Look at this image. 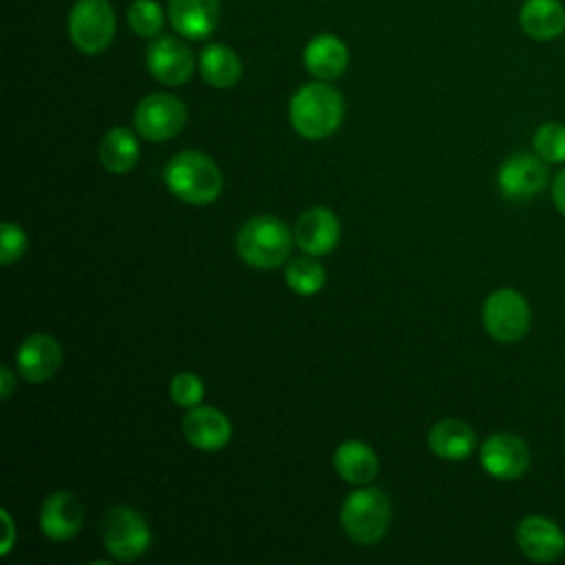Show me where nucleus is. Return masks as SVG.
<instances>
[{
    "label": "nucleus",
    "mask_w": 565,
    "mask_h": 565,
    "mask_svg": "<svg viewBox=\"0 0 565 565\" xmlns=\"http://www.w3.org/2000/svg\"><path fill=\"white\" fill-rule=\"evenodd\" d=\"M342 119L344 99L322 79L300 86L289 102V121L305 139H324L333 135Z\"/></svg>",
    "instance_id": "obj_1"
},
{
    "label": "nucleus",
    "mask_w": 565,
    "mask_h": 565,
    "mask_svg": "<svg viewBox=\"0 0 565 565\" xmlns=\"http://www.w3.org/2000/svg\"><path fill=\"white\" fill-rule=\"evenodd\" d=\"M168 190L192 205H205L218 199L223 190V174L218 166L203 152L183 150L174 154L163 170Z\"/></svg>",
    "instance_id": "obj_2"
},
{
    "label": "nucleus",
    "mask_w": 565,
    "mask_h": 565,
    "mask_svg": "<svg viewBox=\"0 0 565 565\" xmlns=\"http://www.w3.org/2000/svg\"><path fill=\"white\" fill-rule=\"evenodd\" d=\"M291 245V230L276 216H254L236 236L238 256L256 269H278L287 260Z\"/></svg>",
    "instance_id": "obj_3"
},
{
    "label": "nucleus",
    "mask_w": 565,
    "mask_h": 565,
    "mask_svg": "<svg viewBox=\"0 0 565 565\" xmlns=\"http://www.w3.org/2000/svg\"><path fill=\"white\" fill-rule=\"evenodd\" d=\"M391 521V501L375 486H362L351 492L340 510L344 534L362 545L377 543Z\"/></svg>",
    "instance_id": "obj_4"
},
{
    "label": "nucleus",
    "mask_w": 565,
    "mask_h": 565,
    "mask_svg": "<svg viewBox=\"0 0 565 565\" xmlns=\"http://www.w3.org/2000/svg\"><path fill=\"white\" fill-rule=\"evenodd\" d=\"M115 11L108 0H77L68 11V38L86 55L108 49L115 35Z\"/></svg>",
    "instance_id": "obj_5"
},
{
    "label": "nucleus",
    "mask_w": 565,
    "mask_h": 565,
    "mask_svg": "<svg viewBox=\"0 0 565 565\" xmlns=\"http://www.w3.org/2000/svg\"><path fill=\"white\" fill-rule=\"evenodd\" d=\"M102 541L115 561L128 563L150 547L152 534L141 512L130 505H115L104 516Z\"/></svg>",
    "instance_id": "obj_6"
},
{
    "label": "nucleus",
    "mask_w": 565,
    "mask_h": 565,
    "mask_svg": "<svg viewBox=\"0 0 565 565\" xmlns=\"http://www.w3.org/2000/svg\"><path fill=\"white\" fill-rule=\"evenodd\" d=\"M483 327L486 331L503 344L519 342L530 329V305L514 289H497L483 302Z\"/></svg>",
    "instance_id": "obj_7"
},
{
    "label": "nucleus",
    "mask_w": 565,
    "mask_h": 565,
    "mask_svg": "<svg viewBox=\"0 0 565 565\" xmlns=\"http://www.w3.org/2000/svg\"><path fill=\"white\" fill-rule=\"evenodd\" d=\"M185 121V104L170 93H150L135 108V128L148 141H168L177 137Z\"/></svg>",
    "instance_id": "obj_8"
},
{
    "label": "nucleus",
    "mask_w": 565,
    "mask_h": 565,
    "mask_svg": "<svg viewBox=\"0 0 565 565\" xmlns=\"http://www.w3.org/2000/svg\"><path fill=\"white\" fill-rule=\"evenodd\" d=\"M146 64L154 79L166 86L185 84L194 73L190 46L174 35H157L146 49Z\"/></svg>",
    "instance_id": "obj_9"
},
{
    "label": "nucleus",
    "mask_w": 565,
    "mask_h": 565,
    "mask_svg": "<svg viewBox=\"0 0 565 565\" xmlns=\"http://www.w3.org/2000/svg\"><path fill=\"white\" fill-rule=\"evenodd\" d=\"M547 168L539 154L516 152L499 166L497 185L505 199L527 201L547 185Z\"/></svg>",
    "instance_id": "obj_10"
},
{
    "label": "nucleus",
    "mask_w": 565,
    "mask_h": 565,
    "mask_svg": "<svg viewBox=\"0 0 565 565\" xmlns=\"http://www.w3.org/2000/svg\"><path fill=\"white\" fill-rule=\"evenodd\" d=\"M481 468L501 481H512L525 475L530 468V448L527 444L512 433L490 435L479 450Z\"/></svg>",
    "instance_id": "obj_11"
},
{
    "label": "nucleus",
    "mask_w": 565,
    "mask_h": 565,
    "mask_svg": "<svg viewBox=\"0 0 565 565\" xmlns=\"http://www.w3.org/2000/svg\"><path fill=\"white\" fill-rule=\"evenodd\" d=\"M62 364V347L49 333L26 335L15 351V369L26 382H46Z\"/></svg>",
    "instance_id": "obj_12"
},
{
    "label": "nucleus",
    "mask_w": 565,
    "mask_h": 565,
    "mask_svg": "<svg viewBox=\"0 0 565 565\" xmlns=\"http://www.w3.org/2000/svg\"><path fill=\"white\" fill-rule=\"evenodd\" d=\"M516 545L530 561L552 563L565 552V536L547 516L530 514L516 527Z\"/></svg>",
    "instance_id": "obj_13"
},
{
    "label": "nucleus",
    "mask_w": 565,
    "mask_h": 565,
    "mask_svg": "<svg viewBox=\"0 0 565 565\" xmlns=\"http://www.w3.org/2000/svg\"><path fill=\"white\" fill-rule=\"evenodd\" d=\"M294 241L311 256L329 254L340 241V221L329 207H309L294 225Z\"/></svg>",
    "instance_id": "obj_14"
},
{
    "label": "nucleus",
    "mask_w": 565,
    "mask_h": 565,
    "mask_svg": "<svg viewBox=\"0 0 565 565\" xmlns=\"http://www.w3.org/2000/svg\"><path fill=\"white\" fill-rule=\"evenodd\" d=\"M84 523V508L68 490L49 494L40 510V530L51 541H68L77 536Z\"/></svg>",
    "instance_id": "obj_15"
},
{
    "label": "nucleus",
    "mask_w": 565,
    "mask_h": 565,
    "mask_svg": "<svg viewBox=\"0 0 565 565\" xmlns=\"http://www.w3.org/2000/svg\"><path fill=\"white\" fill-rule=\"evenodd\" d=\"M181 428H183L185 439L194 448L205 450V452L221 450L223 446H227V441L232 437L230 419L214 406L188 408Z\"/></svg>",
    "instance_id": "obj_16"
},
{
    "label": "nucleus",
    "mask_w": 565,
    "mask_h": 565,
    "mask_svg": "<svg viewBox=\"0 0 565 565\" xmlns=\"http://www.w3.org/2000/svg\"><path fill=\"white\" fill-rule=\"evenodd\" d=\"M218 0H168V20L185 40H207L218 22Z\"/></svg>",
    "instance_id": "obj_17"
},
{
    "label": "nucleus",
    "mask_w": 565,
    "mask_h": 565,
    "mask_svg": "<svg viewBox=\"0 0 565 565\" xmlns=\"http://www.w3.org/2000/svg\"><path fill=\"white\" fill-rule=\"evenodd\" d=\"M305 68L322 82L340 77L349 66V49L333 33L313 35L302 49Z\"/></svg>",
    "instance_id": "obj_18"
},
{
    "label": "nucleus",
    "mask_w": 565,
    "mask_h": 565,
    "mask_svg": "<svg viewBox=\"0 0 565 565\" xmlns=\"http://www.w3.org/2000/svg\"><path fill=\"white\" fill-rule=\"evenodd\" d=\"M333 466L338 475L353 486L371 483L380 470L375 450L360 439L342 441L333 452Z\"/></svg>",
    "instance_id": "obj_19"
},
{
    "label": "nucleus",
    "mask_w": 565,
    "mask_h": 565,
    "mask_svg": "<svg viewBox=\"0 0 565 565\" xmlns=\"http://www.w3.org/2000/svg\"><path fill=\"white\" fill-rule=\"evenodd\" d=\"M477 444L475 430L455 417L437 422L428 433L430 450L446 461H463L472 455Z\"/></svg>",
    "instance_id": "obj_20"
},
{
    "label": "nucleus",
    "mask_w": 565,
    "mask_h": 565,
    "mask_svg": "<svg viewBox=\"0 0 565 565\" xmlns=\"http://www.w3.org/2000/svg\"><path fill=\"white\" fill-rule=\"evenodd\" d=\"M519 24L532 40H554L565 31V9L558 0H525L519 11Z\"/></svg>",
    "instance_id": "obj_21"
},
{
    "label": "nucleus",
    "mask_w": 565,
    "mask_h": 565,
    "mask_svg": "<svg viewBox=\"0 0 565 565\" xmlns=\"http://www.w3.org/2000/svg\"><path fill=\"white\" fill-rule=\"evenodd\" d=\"M199 71H201V77L210 86L232 88L243 75V64H241V57L236 55L234 49L216 42V44H207L201 51Z\"/></svg>",
    "instance_id": "obj_22"
},
{
    "label": "nucleus",
    "mask_w": 565,
    "mask_h": 565,
    "mask_svg": "<svg viewBox=\"0 0 565 565\" xmlns=\"http://www.w3.org/2000/svg\"><path fill=\"white\" fill-rule=\"evenodd\" d=\"M139 159V141L124 126L110 128L99 143V161L113 174H126Z\"/></svg>",
    "instance_id": "obj_23"
},
{
    "label": "nucleus",
    "mask_w": 565,
    "mask_h": 565,
    "mask_svg": "<svg viewBox=\"0 0 565 565\" xmlns=\"http://www.w3.org/2000/svg\"><path fill=\"white\" fill-rule=\"evenodd\" d=\"M327 274L318 260L309 256L296 258L285 267V282L298 296H313L324 287Z\"/></svg>",
    "instance_id": "obj_24"
},
{
    "label": "nucleus",
    "mask_w": 565,
    "mask_h": 565,
    "mask_svg": "<svg viewBox=\"0 0 565 565\" xmlns=\"http://www.w3.org/2000/svg\"><path fill=\"white\" fill-rule=\"evenodd\" d=\"M128 26L139 38H157L163 29V9L157 0H132L128 7Z\"/></svg>",
    "instance_id": "obj_25"
},
{
    "label": "nucleus",
    "mask_w": 565,
    "mask_h": 565,
    "mask_svg": "<svg viewBox=\"0 0 565 565\" xmlns=\"http://www.w3.org/2000/svg\"><path fill=\"white\" fill-rule=\"evenodd\" d=\"M534 152L547 163H565V124L547 121L532 139Z\"/></svg>",
    "instance_id": "obj_26"
},
{
    "label": "nucleus",
    "mask_w": 565,
    "mask_h": 565,
    "mask_svg": "<svg viewBox=\"0 0 565 565\" xmlns=\"http://www.w3.org/2000/svg\"><path fill=\"white\" fill-rule=\"evenodd\" d=\"M205 395V388H203V382L194 375V373H188V371H181L177 373L172 380H170V397L177 406L181 408H194L201 404Z\"/></svg>",
    "instance_id": "obj_27"
},
{
    "label": "nucleus",
    "mask_w": 565,
    "mask_h": 565,
    "mask_svg": "<svg viewBox=\"0 0 565 565\" xmlns=\"http://www.w3.org/2000/svg\"><path fill=\"white\" fill-rule=\"evenodd\" d=\"M0 232H2V241H0V263L7 267L15 260H20L26 252V245H29V238L24 234V230L11 221H4L0 225Z\"/></svg>",
    "instance_id": "obj_28"
},
{
    "label": "nucleus",
    "mask_w": 565,
    "mask_h": 565,
    "mask_svg": "<svg viewBox=\"0 0 565 565\" xmlns=\"http://www.w3.org/2000/svg\"><path fill=\"white\" fill-rule=\"evenodd\" d=\"M552 201H554L556 210L565 216V168L556 174V179L552 183Z\"/></svg>",
    "instance_id": "obj_29"
},
{
    "label": "nucleus",
    "mask_w": 565,
    "mask_h": 565,
    "mask_svg": "<svg viewBox=\"0 0 565 565\" xmlns=\"http://www.w3.org/2000/svg\"><path fill=\"white\" fill-rule=\"evenodd\" d=\"M13 371L9 366H2L0 369V397L2 399H9L11 393H13Z\"/></svg>",
    "instance_id": "obj_30"
},
{
    "label": "nucleus",
    "mask_w": 565,
    "mask_h": 565,
    "mask_svg": "<svg viewBox=\"0 0 565 565\" xmlns=\"http://www.w3.org/2000/svg\"><path fill=\"white\" fill-rule=\"evenodd\" d=\"M2 521H4V530H7V539H4V543H2V547H0V554L7 556L9 550H11V545H13V521H11V516H9L7 510H2Z\"/></svg>",
    "instance_id": "obj_31"
}]
</instances>
